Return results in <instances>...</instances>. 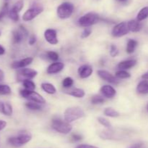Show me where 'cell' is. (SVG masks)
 I'll list each match as a JSON object with an SVG mask.
<instances>
[{
    "label": "cell",
    "instance_id": "cell-47",
    "mask_svg": "<svg viewBox=\"0 0 148 148\" xmlns=\"http://www.w3.org/2000/svg\"><path fill=\"white\" fill-rule=\"evenodd\" d=\"M118 1H120V2H126V1H127L128 0H117Z\"/></svg>",
    "mask_w": 148,
    "mask_h": 148
},
{
    "label": "cell",
    "instance_id": "cell-23",
    "mask_svg": "<svg viewBox=\"0 0 148 148\" xmlns=\"http://www.w3.org/2000/svg\"><path fill=\"white\" fill-rule=\"evenodd\" d=\"M148 17V7H145L139 12L137 16V20L138 21H143Z\"/></svg>",
    "mask_w": 148,
    "mask_h": 148
},
{
    "label": "cell",
    "instance_id": "cell-29",
    "mask_svg": "<svg viewBox=\"0 0 148 148\" xmlns=\"http://www.w3.org/2000/svg\"><path fill=\"white\" fill-rule=\"evenodd\" d=\"M9 13V5L8 3L5 2L4 4L3 5L2 8H1V11H0V21L3 20L5 15Z\"/></svg>",
    "mask_w": 148,
    "mask_h": 148
},
{
    "label": "cell",
    "instance_id": "cell-9",
    "mask_svg": "<svg viewBox=\"0 0 148 148\" xmlns=\"http://www.w3.org/2000/svg\"><path fill=\"white\" fill-rule=\"evenodd\" d=\"M129 31H130V30L129 29L127 23L122 22V23L117 24L113 28L112 35L114 37H121V36H124L126 34H127Z\"/></svg>",
    "mask_w": 148,
    "mask_h": 148
},
{
    "label": "cell",
    "instance_id": "cell-21",
    "mask_svg": "<svg viewBox=\"0 0 148 148\" xmlns=\"http://www.w3.org/2000/svg\"><path fill=\"white\" fill-rule=\"evenodd\" d=\"M41 88L43 91L50 94H55L56 91V89L54 87V86L51 84H49V83H43L41 84Z\"/></svg>",
    "mask_w": 148,
    "mask_h": 148
},
{
    "label": "cell",
    "instance_id": "cell-24",
    "mask_svg": "<svg viewBox=\"0 0 148 148\" xmlns=\"http://www.w3.org/2000/svg\"><path fill=\"white\" fill-rule=\"evenodd\" d=\"M69 94L72 97H77V98H82L85 96V92L82 89H75L70 92H69Z\"/></svg>",
    "mask_w": 148,
    "mask_h": 148
},
{
    "label": "cell",
    "instance_id": "cell-44",
    "mask_svg": "<svg viewBox=\"0 0 148 148\" xmlns=\"http://www.w3.org/2000/svg\"><path fill=\"white\" fill-rule=\"evenodd\" d=\"M4 78V73L2 70L0 69V81H3Z\"/></svg>",
    "mask_w": 148,
    "mask_h": 148
},
{
    "label": "cell",
    "instance_id": "cell-41",
    "mask_svg": "<svg viewBox=\"0 0 148 148\" xmlns=\"http://www.w3.org/2000/svg\"><path fill=\"white\" fill-rule=\"evenodd\" d=\"M36 41H37V39H36V36H34V35H33V36H31L30 37V39H29V44L30 45H33L36 42Z\"/></svg>",
    "mask_w": 148,
    "mask_h": 148
},
{
    "label": "cell",
    "instance_id": "cell-10",
    "mask_svg": "<svg viewBox=\"0 0 148 148\" xmlns=\"http://www.w3.org/2000/svg\"><path fill=\"white\" fill-rule=\"evenodd\" d=\"M28 31L23 26H20L18 30H15L12 32V39L14 44H19L23 41L24 38L27 37Z\"/></svg>",
    "mask_w": 148,
    "mask_h": 148
},
{
    "label": "cell",
    "instance_id": "cell-46",
    "mask_svg": "<svg viewBox=\"0 0 148 148\" xmlns=\"http://www.w3.org/2000/svg\"><path fill=\"white\" fill-rule=\"evenodd\" d=\"M142 78H144V79H148V71H147L145 73H144L142 75Z\"/></svg>",
    "mask_w": 148,
    "mask_h": 148
},
{
    "label": "cell",
    "instance_id": "cell-42",
    "mask_svg": "<svg viewBox=\"0 0 148 148\" xmlns=\"http://www.w3.org/2000/svg\"><path fill=\"white\" fill-rule=\"evenodd\" d=\"M143 144L142 142H138V143H135L134 145H131L129 148H142Z\"/></svg>",
    "mask_w": 148,
    "mask_h": 148
},
{
    "label": "cell",
    "instance_id": "cell-18",
    "mask_svg": "<svg viewBox=\"0 0 148 148\" xmlns=\"http://www.w3.org/2000/svg\"><path fill=\"white\" fill-rule=\"evenodd\" d=\"M127 24H128V27L130 31L138 32L142 29V24L137 20H130L127 23Z\"/></svg>",
    "mask_w": 148,
    "mask_h": 148
},
{
    "label": "cell",
    "instance_id": "cell-30",
    "mask_svg": "<svg viewBox=\"0 0 148 148\" xmlns=\"http://www.w3.org/2000/svg\"><path fill=\"white\" fill-rule=\"evenodd\" d=\"M46 56L50 60L54 61V62L59 59V54L56 52H53V51H49L46 52Z\"/></svg>",
    "mask_w": 148,
    "mask_h": 148
},
{
    "label": "cell",
    "instance_id": "cell-28",
    "mask_svg": "<svg viewBox=\"0 0 148 148\" xmlns=\"http://www.w3.org/2000/svg\"><path fill=\"white\" fill-rule=\"evenodd\" d=\"M12 92V90L8 85L5 84H0V94H4V95H7L10 94Z\"/></svg>",
    "mask_w": 148,
    "mask_h": 148
},
{
    "label": "cell",
    "instance_id": "cell-26",
    "mask_svg": "<svg viewBox=\"0 0 148 148\" xmlns=\"http://www.w3.org/2000/svg\"><path fill=\"white\" fill-rule=\"evenodd\" d=\"M104 114H105L106 116H108V117H111V118H116L120 115L119 112H117L116 110H115L114 109L111 108V107L106 108L105 110H104Z\"/></svg>",
    "mask_w": 148,
    "mask_h": 148
},
{
    "label": "cell",
    "instance_id": "cell-19",
    "mask_svg": "<svg viewBox=\"0 0 148 148\" xmlns=\"http://www.w3.org/2000/svg\"><path fill=\"white\" fill-rule=\"evenodd\" d=\"M137 91L140 94H147L148 93V79L140 81L137 86Z\"/></svg>",
    "mask_w": 148,
    "mask_h": 148
},
{
    "label": "cell",
    "instance_id": "cell-50",
    "mask_svg": "<svg viewBox=\"0 0 148 148\" xmlns=\"http://www.w3.org/2000/svg\"><path fill=\"white\" fill-rule=\"evenodd\" d=\"M147 111H148V104H147Z\"/></svg>",
    "mask_w": 148,
    "mask_h": 148
},
{
    "label": "cell",
    "instance_id": "cell-4",
    "mask_svg": "<svg viewBox=\"0 0 148 148\" xmlns=\"http://www.w3.org/2000/svg\"><path fill=\"white\" fill-rule=\"evenodd\" d=\"M73 4L70 2H64L61 4L57 8V15L61 19H67L72 15L74 12Z\"/></svg>",
    "mask_w": 148,
    "mask_h": 148
},
{
    "label": "cell",
    "instance_id": "cell-48",
    "mask_svg": "<svg viewBox=\"0 0 148 148\" xmlns=\"http://www.w3.org/2000/svg\"><path fill=\"white\" fill-rule=\"evenodd\" d=\"M4 1H9V0H4Z\"/></svg>",
    "mask_w": 148,
    "mask_h": 148
},
{
    "label": "cell",
    "instance_id": "cell-32",
    "mask_svg": "<svg viewBox=\"0 0 148 148\" xmlns=\"http://www.w3.org/2000/svg\"><path fill=\"white\" fill-rule=\"evenodd\" d=\"M74 84V80L71 77H66L62 81V86L64 88H69L72 86Z\"/></svg>",
    "mask_w": 148,
    "mask_h": 148
},
{
    "label": "cell",
    "instance_id": "cell-49",
    "mask_svg": "<svg viewBox=\"0 0 148 148\" xmlns=\"http://www.w3.org/2000/svg\"><path fill=\"white\" fill-rule=\"evenodd\" d=\"M0 36H1V31H0Z\"/></svg>",
    "mask_w": 148,
    "mask_h": 148
},
{
    "label": "cell",
    "instance_id": "cell-13",
    "mask_svg": "<svg viewBox=\"0 0 148 148\" xmlns=\"http://www.w3.org/2000/svg\"><path fill=\"white\" fill-rule=\"evenodd\" d=\"M92 68L88 65H83L78 68V74L82 78H86L92 73Z\"/></svg>",
    "mask_w": 148,
    "mask_h": 148
},
{
    "label": "cell",
    "instance_id": "cell-8",
    "mask_svg": "<svg viewBox=\"0 0 148 148\" xmlns=\"http://www.w3.org/2000/svg\"><path fill=\"white\" fill-rule=\"evenodd\" d=\"M38 72L30 68H23L17 72V81H25L26 79H33L37 75Z\"/></svg>",
    "mask_w": 148,
    "mask_h": 148
},
{
    "label": "cell",
    "instance_id": "cell-22",
    "mask_svg": "<svg viewBox=\"0 0 148 148\" xmlns=\"http://www.w3.org/2000/svg\"><path fill=\"white\" fill-rule=\"evenodd\" d=\"M137 44H138V42L136 40L134 39H130L128 41V43H127V52L129 54L133 53L135 50L136 47H137Z\"/></svg>",
    "mask_w": 148,
    "mask_h": 148
},
{
    "label": "cell",
    "instance_id": "cell-11",
    "mask_svg": "<svg viewBox=\"0 0 148 148\" xmlns=\"http://www.w3.org/2000/svg\"><path fill=\"white\" fill-rule=\"evenodd\" d=\"M44 38L49 44L52 45L57 44L59 41L57 39V33L54 29H47L44 32Z\"/></svg>",
    "mask_w": 148,
    "mask_h": 148
},
{
    "label": "cell",
    "instance_id": "cell-40",
    "mask_svg": "<svg viewBox=\"0 0 148 148\" xmlns=\"http://www.w3.org/2000/svg\"><path fill=\"white\" fill-rule=\"evenodd\" d=\"M75 148H98L95 146H92V145H79L77 146Z\"/></svg>",
    "mask_w": 148,
    "mask_h": 148
},
{
    "label": "cell",
    "instance_id": "cell-31",
    "mask_svg": "<svg viewBox=\"0 0 148 148\" xmlns=\"http://www.w3.org/2000/svg\"><path fill=\"white\" fill-rule=\"evenodd\" d=\"M116 76L118 78H129L131 77V75L130 74V73L127 72L124 70H121L116 73Z\"/></svg>",
    "mask_w": 148,
    "mask_h": 148
},
{
    "label": "cell",
    "instance_id": "cell-12",
    "mask_svg": "<svg viewBox=\"0 0 148 148\" xmlns=\"http://www.w3.org/2000/svg\"><path fill=\"white\" fill-rule=\"evenodd\" d=\"M98 75L101 77L102 79L105 80V81H108V82L111 83V84H118L119 82V80L117 78L116 76L113 75L111 73L108 72L106 71H103V70H99L98 71Z\"/></svg>",
    "mask_w": 148,
    "mask_h": 148
},
{
    "label": "cell",
    "instance_id": "cell-2",
    "mask_svg": "<svg viewBox=\"0 0 148 148\" xmlns=\"http://www.w3.org/2000/svg\"><path fill=\"white\" fill-rule=\"evenodd\" d=\"M85 115V112L79 107H71L64 112V120L68 123H72Z\"/></svg>",
    "mask_w": 148,
    "mask_h": 148
},
{
    "label": "cell",
    "instance_id": "cell-45",
    "mask_svg": "<svg viewBox=\"0 0 148 148\" xmlns=\"http://www.w3.org/2000/svg\"><path fill=\"white\" fill-rule=\"evenodd\" d=\"M5 53V49L0 44V55H3Z\"/></svg>",
    "mask_w": 148,
    "mask_h": 148
},
{
    "label": "cell",
    "instance_id": "cell-3",
    "mask_svg": "<svg viewBox=\"0 0 148 148\" xmlns=\"http://www.w3.org/2000/svg\"><path fill=\"white\" fill-rule=\"evenodd\" d=\"M101 20L99 15L95 12H88L84 15L78 20V23L80 26L85 28L90 27Z\"/></svg>",
    "mask_w": 148,
    "mask_h": 148
},
{
    "label": "cell",
    "instance_id": "cell-34",
    "mask_svg": "<svg viewBox=\"0 0 148 148\" xmlns=\"http://www.w3.org/2000/svg\"><path fill=\"white\" fill-rule=\"evenodd\" d=\"M104 101H105V100H104L103 97H101V96L100 95H95L92 97V99H91V102L94 104H101V103H103Z\"/></svg>",
    "mask_w": 148,
    "mask_h": 148
},
{
    "label": "cell",
    "instance_id": "cell-6",
    "mask_svg": "<svg viewBox=\"0 0 148 148\" xmlns=\"http://www.w3.org/2000/svg\"><path fill=\"white\" fill-rule=\"evenodd\" d=\"M20 94L23 97L27 99L32 102L40 103V104H44L46 102L44 98L40 94L34 91H30V90L24 89L20 90Z\"/></svg>",
    "mask_w": 148,
    "mask_h": 148
},
{
    "label": "cell",
    "instance_id": "cell-39",
    "mask_svg": "<svg viewBox=\"0 0 148 148\" xmlns=\"http://www.w3.org/2000/svg\"><path fill=\"white\" fill-rule=\"evenodd\" d=\"M72 139L75 142H78V141H80L82 139V136L80 134H78V133H74L72 136Z\"/></svg>",
    "mask_w": 148,
    "mask_h": 148
},
{
    "label": "cell",
    "instance_id": "cell-35",
    "mask_svg": "<svg viewBox=\"0 0 148 148\" xmlns=\"http://www.w3.org/2000/svg\"><path fill=\"white\" fill-rule=\"evenodd\" d=\"M8 15H9V17H10V18L11 19V20H12L13 21L17 22L19 20L18 12H17L16 11L13 10L12 9H11V10L9 11Z\"/></svg>",
    "mask_w": 148,
    "mask_h": 148
},
{
    "label": "cell",
    "instance_id": "cell-37",
    "mask_svg": "<svg viewBox=\"0 0 148 148\" xmlns=\"http://www.w3.org/2000/svg\"><path fill=\"white\" fill-rule=\"evenodd\" d=\"M119 54V50L117 49L116 46L115 45L112 44L111 46V50H110V55H111V57H116Z\"/></svg>",
    "mask_w": 148,
    "mask_h": 148
},
{
    "label": "cell",
    "instance_id": "cell-14",
    "mask_svg": "<svg viewBox=\"0 0 148 148\" xmlns=\"http://www.w3.org/2000/svg\"><path fill=\"white\" fill-rule=\"evenodd\" d=\"M64 68L63 62H56L51 64L47 68V73L49 74H56L61 72Z\"/></svg>",
    "mask_w": 148,
    "mask_h": 148
},
{
    "label": "cell",
    "instance_id": "cell-1",
    "mask_svg": "<svg viewBox=\"0 0 148 148\" xmlns=\"http://www.w3.org/2000/svg\"><path fill=\"white\" fill-rule=\"evenodd\" d=\"M51 127L56 131L64 134H67L72 129V126L70 123L66 120H63L59 117H54L52 119Z\"/></svg>",
    "mask_w": 148,
    "mask_h": 148
},
{
    "label": "cell",
    "instance_id": "cell-15",
    "mask_svg": "<svg viewBox=\"0 0 148 148\" xmlns=\"http://www.w3.org/2000/svg\"><path fill=\"white\" fill-rule=\"evenodd\" d=\"M33 59L32 57H26L25 59H20L19 61H15L12 64V68L17 69V68H25L27 65H30L33 62Z\"/></svg>",
    "mask_w": 148,
    "mask_h": 148
},
{
    "label": "cell",
    "instance_id": "cell-7",
    "mask_svg": "<svg viewBox=\"0 0 148 148\" xmlns=\"http://www.w3.org/2000/svg\"><path fill=\"white\" fill-rule=\"evenodd\" d=\"M43 8L40 5H35L27 10L23 15V20L24 21H30L43 12Z\"/></svg>",
    "mask_w": 148,
    "mask_h": 148
},
{
    "label": "cell",
    "instance_id": "cell-16",
    "mask_svg": "<svg viewBox=\"0 0 148 148\" xmlns=\"http://www.w3.org/2000/svg\"><path fill=\"white\" fill-rule=\"evenodd\" d=\"M101 91L103 94V96H105L107 98H113L116 94L115 89L109 85L103 86L101 88Z\"/></svg>",
    "mask_w": 148,
    "mask_h": 148
},
{
    "label": "cell",
    "instance_id": "cell-25",
    "mask_svg": "<svg viewBox=\"0 0 148 148\" xmlns=\"http://www.w3.org/2000/svg\"><path fill=\"white\" fill-rule=\"evenodd\" d=\"M26 107L29 110H39L42 109L41 104L38 102H29L25 104Z\"/></svg>",
    "mask_w": 148,
    "mask_h": 148
},
{
    "label": "cell",
    "instance_id": "cell-20",
    "mask_svg": "<svg viewBox=\"0 0 148 148\" xmlns=\"http://www.w3.org/2000/svg\"><path fill=\"white\" fill-rule=\"evenodd\" d=\"M0 112L5 115H11L12 114V107L9 103L0 102Z\"/></svg>",
    "mask_w": 148,
    "mask_h": 148
},
{
    "label": "cell",
    "instance_id": "cell-17",
    "mask_svg": "<svg viewBox=\"0 0 148 148\" xmlns=\"http://www.w3.org/2000/svg\"><path fill=\"white\" fill-rule=\"evenodd\" d=\"M137 64V61L134 59H127V60L120 62L118 65V68L121 70H127L133 68Z\"/></svg>",
    "mask_w": 148,
    "mask_h": 148
},
{
    "label": "cell",
    "instance_id": "cell-27",
    "mask_svg": "<svg viewBox=\"0 0 148 148\" xmlns=\"http://www.w3.org/2000/svg\"><path fill=\"white\" fill-rule=\"evenodd\" d=\"M23 84L24 86L25 89H26L30 90V91H34L35 89H36V84L33 81H30V80H25V81H23Z\"/></svg>",
    "mask_w": 148,
    "mask_h": 148
},
{
    "label": "cell",
    "instance_id": "cell-5",
    "mask_svg": "<svg viewBox=\"0 0 148 148\" xmlns=\"http://www.w3.org/2000/svg\"><path fill=\"white\" fill-rule=\"evenodd\" d=\"M32 139V136L28 133H21L17 136H12L9 138L8 142L12 146L15 147H20L26 143L30 142Z\"/></svg>",
    "mask_w": 148,
    "mask_h": 148
},
{
    "label": "cell",
    "instance_id": "cell-33",
    "mask_svg": "<svg viewBox=\"0 0 148 148\" xmlns=\"http://www.w3.org/2000/svg\"><path fill=\"white\" fill-rule=\"evenodd\" d=\"M23 6H24V2H23V0H19V1H17V2L14 4V6H13L12 9L19 13L21 11L22 9L23 8Z\"/></svg>",
    "mask_w": 148,
    "mask_h": 148
},
{
    "label": "cell",
    "instance_id": "cell-36",
    "mask_svg": "<svg viewBox=\"0 0 148 148\" xmlns=\"http://www.w3.org/2000/svg\"><path fill=\"white\" fill-rule=\"evenodd\" d=\"M98 122H99L100 123H101V125H103V126H105V127L108 128V129H111V123H110L109 121H108L107 119L104 118H102V117H99L98 118Z\"/></svg>",
    "mask_w": 148,
    "mask_h": 148
},
{
    "label": "cell",
    "instance_id": "cell-38",
    "mask_svg": "<svg viewBox=\"0 0 148 148\" xmlns=\"http://www.w3.org/2000/svg\"><path fill=\"white\" fill-rule=\"evenodd\" d=\"M92 33V30H91L90 28H85L84 30L82 31V35H81V37L82 38H87L90 35V33Z\"/></svg>",
    "mask_w": 148,
    "mask_h": 148
},
{
    "label": "cell",
    "instance_id": "cell-43",
    "mask_svg": "<svg viewBox=\"0 0 148 148\" xmlns=\"http://www.w3.org/2000/svg\"><path fill=\"white\" fill-rule=\"evenodd\" d=\"M6 126H7V122L0 120V131L4 129L6 127Z\"/></svg>",
    "mask_w": 148,
    "mask_h": 148
}]
</instances>
